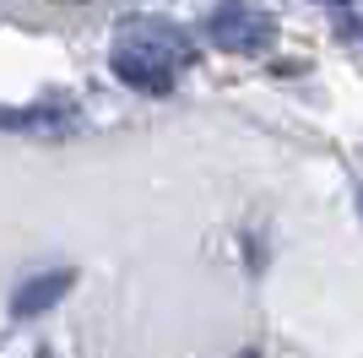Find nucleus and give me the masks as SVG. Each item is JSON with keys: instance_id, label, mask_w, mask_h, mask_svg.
Masks as SVG:
<instances>
[{"instance_id": "obj_1", "label": "nucleus", "mask_w": 363, "mask_h": 358, "mask_svg": "<svg viewBox=\"0 0 363 358\" xmlns=\"http://www.w3.org/2000/svg\"><path fill=\"white\" fill-rule=\"evenodd\" d=\"M196 60V44H190V33L163 22V16H136V22H125L114 49H108V65L120 76L125 87L136 92H168L174 87V76L184 71Z\"/></svg>"}, {"instance_id": "obj_2", "label": "nucleus", "mask_w": 363, "mask_h": 358, "mask_svg": "<svg viewBox=\"0 0 363 358\" xmlns=\"http://www.w3.org/2000/svg\"><path fill=\"white\" fill-rule=\"evenodd\" d=\"M206 38H212L223 55H260L272 49L277 38V16L255 0H223L212 16H206Z\"/></svg>"}, {"instance_id": "obj_3", "label": "nucleus", "mask_w": 363, "mask_h": 358, "mask_svg": "<svg viewBox=\"0 0 363 358\" xmlns=\"http://www.w3.org/2000/svg\"><path fill=\"white\" fill-rule=\"evenodd\" d=\"M0 131L60 141V136H71V131H76V109H71V104H28V109H0Z\"/></svg>"}, {"instance_id": "obj_4", "label": "nucleus", "mask_w": 363, "mask_h": 358, "mask_svg": "<svg viewBox=\"0 0 363 358\" xmlns=\"http://www.w3.org/2000/svg\"><path fill=\"white\" fill-rule=\"evenodd\" d=\"M76 271H38V277H28V283L11 293V320H33V315L55 310L65 293H71Z\"/></svg>"}, {"instance_id": "obj_5", "label": "nucleus", "mask_w": 363, "mask_h": 358, "mask_svg": "<svg viewBox=\"0 0 363 358\" xmlns=\"http://www.w3.org/2000/svg\"><path fill=\"white\" fill-rule=\"evenodd\" d=\"M347 33H352V38L363 44V16H352V22H347Z\"/></svg>"}, {"instance_id": "obj_6", "label": "nucleus", "mask_w": 363, "mask_h": 358, "mask_svg": "<svg viewBox=\"0 0 363 358\" xmlns=\"http://www.w3.org/2000/svg\"><path fill=\"white\" fill-rule=\"evenodd\" d=\"M320 6H347V0H320Z\"/></svg>"}, {"instance_id": "obj_7", "label": "nucleus", "mask_w": 363, "mask_h": 358, "mask_svg": "<svg viewBox=\"0 0 363 358\" xmlns=\"http://www.w3.org/2000/svg\"><path fill=\"white\" fill-rule=\"evenodd\" d=\"M358 201H363V195H358Z\"/></svg>"}]
</instances>
